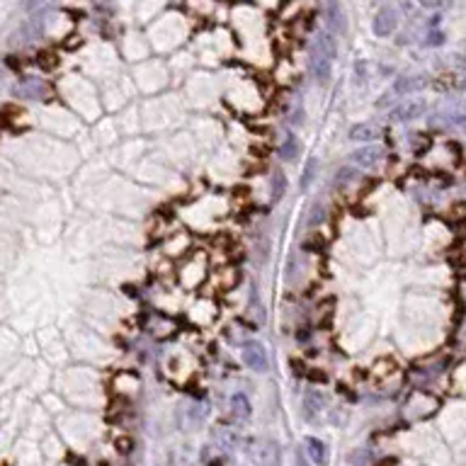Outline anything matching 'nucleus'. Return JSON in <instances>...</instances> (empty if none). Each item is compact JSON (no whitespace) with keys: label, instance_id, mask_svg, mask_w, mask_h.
Listing matches in <instances>:
<instances>
[{"label":"nucleus","instance_id":"nucleus-20","mask_svg":"<svg viewBox=\"0 0 466 466\" xmlns=\"http://www.w3.org/2000/svg\"><path fill=\"white\" fill-rule=\"evenodd\" d=\"M316 170H318V160H316V158H311V160H308V163H306V168H304V178H301V187H304V190H306L308 182H311V180H313Z\"/></svg>","mask_w":466,"mask_h":466},{"label":"nucleus","instance_id":"nucleus-15","mask_svg":"<svg viewBox=\"0 0 466 466\" xmlns=\"http://www.w3.org/2000/svg\"><path fill=\"white\" fill-rule=\"evenodd\" d=\"M304 408H306V413H311V418H313L318 410L326 408V396H323L318 389H308L306 396H304Z\"/></svg>","mask_w":466,"mask_h":466},{"label":"nucleus","instance_id":"nucleus-2","mask_svg":"<svg viewBox=\"0 0 466 466\" xmlns=\"http://www.w3.org/2000/svg\"><path fill=\"white\" fill-rule=\"evenodd\" d=\"M425 112H427L425 100H423V98H408V100H403L399 107L391 109L389 117H391V122L405 124V122H415V119H421Z\"/></svg>","mask_w":466,"mask_h":466},{"label":"nucleus","instance_id":"nucleus-25","mask_svg":"<svg viewBox=\"0 0 466 466\" xmlns=\"http://www.w3.org/2000/svg\"><path fill=\"white\" fill-rule=\"evenodd\" d=\"M292 367H294V374H301L304 372V364L299 359H292Z\"/></svg>","mask_w":466,"mask_h":466},{"label":"nucleus","instance_id":"nucleus-9","mask_svg":"<svg viewBox=\"0 0 466 466\" xmlns=\"http://www.w3.org/2000/svg\"><path fill=\"white\" fill-rule=\"evenodd\" d=\"M311 52L321 54V56H326L328 61H333L335 54H338V46H335V39L330 32H321V34L313 39V46H311Z\"/></svg>","mask_w":466,"mask_h":466},{"label":"nucleus","instance_id":"nucleus-16","mask_svg":"<svg viewBox=\"0 0 466 466\" xmlns=\"http://www.w3.org/2000/svg\"><path fill=\"white\" fill-rule=\"evenodd\" d=\"M279 156H282V160H294L297 156H301V141H299V136L289 134L282 141V146H279Z\"/></svg>","mask_w":466,"mask_h":466},{"label":"nucleus","instance_id":"nucleus-1","mask_svg":"<svg viewBox=\"0 0 466 466\" xmlns=\"http://www.w3.org/2000/svg\"><path fill=\"white\" fill-rule=\"evenodd\" d=\"M248 456L255 466H282V447L267 437L253 440L248 447Z\"/></svg>","mask_w":466,"mask_h":466},{"label":"nucleus","instance_id":"nucleus-3","mask_svg":"<svg viewBox=\"0 0 466 466\" xmlns=\"http://www.w3.org/2000/svg\"><path fill=\"white\" fill-rule=\"evenodd\" d=\"M241 357H243V364H246L248 369H253V372H267V367H270V359H267L265 345L255 343V340H248V343H243Z\"/></svg>","mask_w":466,"mask_h":466},{"label":"nucleus","instance_id":"nucleus-7","mask_svg":"<svg viewBox=\"0 0 466 466\" xmlns=\"http://www.w3.org/2000/svg\"><path fill=\"white\" fill-rule=\"evenodd\" d=\"M308 71L316 78L318 85H326V83L330 81V76H333V61H328V59L321 56V54L311 52V56H308Z\"/></svg>","mask_w":466,"mask_h":466},{"label":"nucleus","instance_id":"nucleus-11","mask_svg":"<svg viewBox=\"0 0 466 466\" xmlns=\"http://www.w3.org/2000/svg\"><path fill=\"white\" fill-rule=\"evenodd\" d=\"M377 136H379V131H377L374 124H354V127H350V131H348L350 141H364L367 146L372 144Z\"/></svg>","mask_w":466,"mask_h":466},{"label":"nucleus","instance_id":"nucleus-18","mask_svg":"<svg viewBox=\"0 0 466 466\" xmlns=\"http://www.w3.org/2000/svg\"><path fill=\"white\" fill-rule=\"evenodd\" d=\"M36 63H39V68H44V71H52V68L59 63V59L54 56L52 52H41L39 56H36Z\"/></svg>","mask_w":466,"mask_h":466},{"label":"nucleus","instance_id":"nucleus-23","mask_svg":"<svg viewBox=\"0 0 466 466\" xmlns=\"http://www.w3.org/2000/svg\"><path fill=\"white\" fill-rule=\"evenodd\" d=\"M306 377H308V379H311V381H316V384H326V381H328L326 372H318V369H308Z\"/></svg>","mask_w":466,"mask_h":466},{"label":"nucleus","instance_id":"nucleus-10","mask_svg":"<svg viewBox=\"0 0 466 466\" xmlns=\"http://www.w3.org/2000/svg\"><path fill=\"white\" fill-rule=\"evenodd\" d=\"M248 316H251V321H253V328H255V326H262L267 318L265 306H262L260 294H257L255 287L251 289V297H248Z\"/></svg>","mask_w":466,"mask_h":466},{"label":"nucleus","instance_id":"nucleus-5","mask_svg":"<svg viewBox=\"0 0 466 466\" xmlns=\"http://www.w3.org/2000/svg\"><path fill=\"white\" fill-rule=\"evenodd\" d=\"M350 160H352V165H357V168L372 170L384 160V149H381V146H374V144L362 146V149H357L352 156H350Z\"/></svg>","mask_w":466,"mask_h":466},{"label":"nucleus","instance_id":"nucleus-21","mask_svg":"<svg viewBox=\"0 0 466 466\" xmlns=\"http://www.w3.org/2000/svg\"><path fill=\"white\" fill-rule=\"evenodd\" d=\"M352 180H357V170H352V168H340L338 175H335V184L352 182Z\"/></svg>","mask_w":466,"mask_h":466},{"label":"nucleus","instance_id":"nucleus-6","mask_svg":"<svg viewBox=\"0 0 466 466\" xmlns=\"http://www.w3.org/2000/svg\"><path fill=\"white\" fill-rule=\"evenodd\" d=\"M430 85V81H427L425 76H399L394 81V87H391V92L394 95H413V92H421L425 90V87Z\"/></svg>","mask_w":466,"mask_h":466},{"label":"nucleus","instance_id":"nucleus-12","mask_svg":"<svg viewBox=\"0 0 466 466\" xmlns=\"http://www.w3.org/2000/svg\"><path fill=\"white\" fill-rule=\"evenodd\" d=\"M284 195H287V175L282 173V170H275L270 178V200L272 204H277V202H282Z\"/></svg>","mask_w":466,"mask_h":466},{"label":"nucleus","instance_id":"nucleus-13","mask_svg":"<svg viewBox=\"0 0 466 466\" xmlns=\"http://www.w3.org/2000/svg\"><path fill=\"white\" fill-rule=\"evenodd\" d=\"M326 17H328L326 22H328L330 34L345 30V15H343V8H340L338 3H328V6H326Z\"/></svg>","mask_w":466,"mask_h":466},{"label":"nucleus","instance_id":"nucleus-19","mask_svg":"<svg viewBox=\"0 0 466 466\" xmlns=\"http://www.w3.org/2000/svg\"><path fill=\"white\" fill-rule=\"evenodd\" d=\"M321 221H326V206L313 204V209L308 211V226H318Z\"/></svg>","mask_w":466,"mask_h":466},{"label":"nucleus","instance_id":"nucleus-14","mask_svg":"<svg viewBox=\"0 0 466 466\" xmlns=\"http://www.w3.org/2000/svg\"><path fill=\"white\" fill-rule=\"evenodd\" d=\"M231 413H233V418H241V421H248V418H251L253 405H251V401H248L246 394L231 396Z\"/></svg>","mask_w":466,"mask_h":466},{"label":"nucleus","instance_id":"nucleus-4","mask_svg":"<svg viewBox=\"0 0 466 466\" xmlns=\"http://www.w3.org/2000/svg\"><path fill=\"white\" fill-rule=\"evenodd\" d=\"M396 30H399V10H396L394 6H384L374 15V20H372V32H374L377 36H381V39H386V36H391Z\"/></svg>","mask_w":466,"mask_h":466},{"label":"nucleus","instance_id":"nucleus-22","mask_svg":"<svg viewBox=\"0 0 466 466\" xmlns=\"http://www.w3.org/2000/svg\"><path fill=\"white\" fill-rule=\"evenodd\" d=\"M114 447H117V452L119 454H131V449H134V440L131 437H117V440H114Z\"/></svg>","mask_w":466,"mask_h":466},{"label":"nucleus","instance_id":"nucleus-8","mask_svg":"<svg viewBox=\"0 0 466 466\" xmlns=\"http://www.w3.org/2000/svg\"><path fill=\"white\" fill-rule=\"evenodd\" d=\"M304 447H306V456L313 466L328 464V447H326L323 440H318V437H306V440H304Z\"/></svg>","mask_w":466,"mask_h":466},{"label":"nucleus","instance_id":"nucleus-24","mask_svg":"<svg viewBox=\"0 0 466 466\" xmlns=\"http://www.w3.org/2000/svg\"><path fill=\"white\" fill-rule=\"evenodd\" d=\"M297 466H311V461L304 456V452H297Z\"/></svg>","mask_w":466,"mask_h":466},{"label":"nucleus","instance_id":"nucleus-17","mask_svg":"<svg viewBox=\"0 0 466 466\" xmlns=\"http://www.w3.org/2000/svg\"><path fill=\"white\" fill-rule=\"evenodd\" d=\"M326 248V238L318 236V233H311V236L304 241V251H311V253H323Z\"/></svg>","mask_w":466,"mask_h":466},{"label":"nucleus","instance_id":"nucleus-26","mask_svg":"<svg viewBox=\"0 0 466 466\" xmlns=\"http://www.w3.org/2000/svg\"><path fill=\"white\" fill-rule=\"evenodd\" d=\"M464 49H466V44H464Z\"/></svg>","mask_w":466,"mask_h":466}]
</instances>
